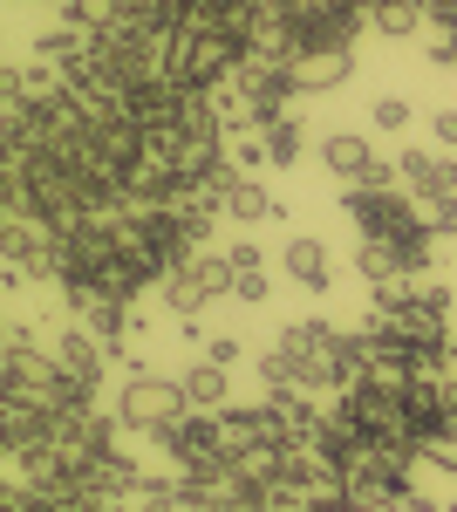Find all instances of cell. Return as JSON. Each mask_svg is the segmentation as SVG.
I'll return each mask as SVG.
<instances>
[{
  "label": "cell",
  "mask_w": 457,
  "mask_h": 512,
  "mask_svg": "<svg viewBox=\"0 0 457 512\" xmlns=\"http://www.w3.org/2000/svg\"><path fill=\"white\" fill-rule=\"evenodd\" d=\"M342 212L362 226V239L396 246L410 274H423V267H430V246H437V233H430L423 205L403 192V185H389V192H362V185H348V192H342Z\"/></svg>",
  "instance_id": "cell-1"
},
{
  "label": "cell",
  "mask_w": 457,
  "mask_h": 512,
  "mask_svg": "<svg viewBox=\"0 0 457 512\" xmlns=\"http://www.w3.org/2000/svg\"><path fill=\"white\" fill-rule=\"evenodd\" d=\"M157 451L178 465V478L185 472H239L246 437H239V424H232L226 410H185L171 431L157 437Z\"/></svg>",
  "instance_id": "cell-2"
},
{
  "label": "cell",
  "mask_w": 457,
  "mask_h": 512,
  "mask_svg": "<svg viewBox=\"0 0 457 512\" xmlns=\"http://www.w3.org/2000/svg\"><path fill=\"white\" fill-rule=\"evenodd\" d=\"M191 403H185V383H164V376H151V369H137L123 390H116V417H123V431H137V437H164L178 417H185Z\"/></svg>",
  "instance_id": "cell-3"
},
{
  "label": "cell",
  "mask_w": 457,
  "mask_h": 512,
  "mask_svg": "<svg viewBox=\"0 0 457 512\" xmlns=\"http://www.w3.org/2000/svg\"><path fill=\"white\" fill-rule=\"evenodd\" d=\"M232 274H239V267L226 260V246H219V253L205 246V253H191L185 267L164 274V308H171L178 321H198L219 294H232Z\"/></svg>",
  "instance_id": "cell-4"
},
{
  "label": "cell",
  "mask_w": 457,
  "mask_h": 512,
  "mask_svg": "<svg viewBox=\"0 0 457 512\" xmlns=\"http://www.w3.org/2000/svg\"><path fill=\"white\" fill-rule=\"evenodd\" d=\"M396 178H403V192L417 198H457V158H437V151H423V144H410L403 158H396Z\"/></svg>",
  "instance_id": "cell-5"
},
{
  "label": "cell",
  "mask_w": 457,
  "mask_h": 512,
  "mask_svg": "<svg viewBox=\"0 0 457 512\" xmlns=\"http://www.w3.org/2000/svg\"><path fill=\"white\" fill-rule=\"evenodd\" d=\"M41 444H48V410L28 403V396H0V451L21 465V458L41 451Z\"/></svg>",
  "instance_id": "cell-6"
},
{
  "label": "cell",
  "mask_w": 457,
  "mask_h": 512,
  "mask_svg": "<svg viewBox=\"0 0 457 512\" xmlns=\"http://www.w3.org/2000/svg\"><path fill=\"white\" fill-rule=\"evenodd\" d=\"M280 274L294 280L301 294H328V280H335V253H328V239H287V253H280Z\"/></svg>",
  "instance_id": "cell-7"
},
{
  "label": "cell",
  "mask_w": 457,
  "mask_h": 512,
  "mask_svg": "<svg viewBox=\"0 0 457 512\" xmlns=\"http://www.w3.org/2000/svg\"><path fill=\"white\" fill-rule=\"evenodd\" d=\"M55 362H62L69 376H82V383H103V376H110V342H103L96 328H62V335H55Z\"/></svg>",
  "instance_id": "cell-8"
},
{
  "label": "cell",
  "mask_w": 457,
  "mask_h": 512,
  "mask_svg": "<svg viewBox=\"0 0 457 512\" xmlns=\"http://www.w3.org/2000/svg\"><path fill=\"white\" fill-rule=\"evenodd\" d=\"M287 69L301 82V96H321V89H342L355 76V48H314V55H294Z\"/></svg>",
  "instance_id": "cell-9"
},
{
  "label": "cell",
  "mask_w": 457,
  "mask_h": 512,
  "mask_svg": "<svg viewBox=\"0 0 457 512\" xmlns=\"http://www.w3.org/2000/svg\"><path fill=\"white\" fill-rule=\"evenodd\" d=\"M321 164H328V178L362 185V178H369V164H376V144H369L362 130H335V137H321Z\"/></svg>",
  "instance_id": "cell-10"
},
{
  "label": "cell",
  "mask_w": 457,
  "mask_h": 512,
  "mask_svg": "<svg viewBox=\"0 0 457 512\" xmlns=\"http://www.w3.org/2000/svg\"><path fill=\"white\" fill-rule=\"evenodd\" d=\"M178 383H185V403H191V410H232V369H226V362L198 355Z\"/></svg>",
  "instance_id": "cell-11"
},
{
  "label": "cell",
  "mask_w": 457,
  "mask_h": 512,
  "mask_svg": "<svg viewBox=\"0 0 457 512\" xmlns=\"http://www.w3.org/2000/svg\"><path fill=\"white\" fill-rule=\"evenodd\" d=\"M226 219L232 226H267V219H287V205H273V192L260 178H239L226 192Z\"/></svg>",
  "instance_id": "cell-12"
},
{
  "label": "cell",
  "mask_w": 457,
  "mask_h": 512,
  "mask_svg": "<svg viewBox=\"0 0 457 512\" xmlns=\"http://www.w3.org/2000/svg\"><path fill=\"white\" fill-rule=\"evenodd\" d=\"M355 274L369 280V287H389V280H417L410 267H403V253H396V246H382V239H362V246H355Z\"/></svg>",
  "instance_id": "cell-13"
},
{
  "label": "cell",
  "mask_w": 457,
  "mask_h": 512,
  "mask_svg": "<svg viewBox=\"0 0 457 512\" xmlns=\"http://www.w3.org/2000/svg\"><path fill=\"white\" fill-rule=\"evenodd\" d=\"M423 21H430V7H423V0H376V7H369V28H376V35H389V41L417 35Z\"/></svg>",
  "instance_id": "cell-14"
},
{
  "label": "cell",
  "mask_w": 457,
  "mask_h": 512,
  "mask_svg": "<svg viewBox=\"0 0 457 512\" xmlns=\"http://www.w3.org/2000/svg\"><path fill=\"white\" fill-rule=\"evenodd\" d=\"M260 137H267V158H273V171L301 164V151H307V130H301V117H280V123H267Z\"/></svg>",
  "instance_id": "cell-15"
},
{
  "label": "cell",
  "mask_w": 457,
  "mask_h": 512,
  "mask_svg": "<svg viewBox=\"0 0 457 512\" xmlns=\"http://www.w3.org/2000/svg\"><path fill=\"white\" fill-rule=\"evenodd\" d=\"M369 123H376L382 137H396V130L410 123V96H376V103H369Z\"/></svg>",
  "instance_id": "cell-16"
},
{
  "label": "cell",
  "mask_w": 457,
  "mask_h": 512,
  "mask_svg": "<svg viewBox=\"0 0 457 512\" xmlns=\"http://www.w3.org/2000/svg\"><path fill=\"white\" fill-rule=\"evenodd\" d=\"M232 301H246V308H267V301H273L267 267H253V274H232Z\"/></svg>",
  "instance_id": "cell-17"
},
{
  "label": "cell",
  "mask_w": 457,
  "mask_h": 512,
  "mask_svg": "<svg viewBox=\"0 0 457 512\" xmlns=\"http://www.w3.org/2000/svg\"><path fill=\"white\" fill-rule=\"evenodd\" d=\"M232 164H239V171H246V178H253V171H260V164H273V158H267V137H260V130H246V137H239V144H232Z\"/></svg>",
  "instance_id": "cell-18"
},
{
  "label": "cell",
  "mask_w": 457,
  "mask_h": 512,
  "mask_svg": "<svg viewBox=\"0 0 457 512\" xmlns=\"http://www.w3.org/2000/svg\"><path fill=\"white\" fill-rule=\"evenodd\" d=\"M423 219L437 239H457V198H423Z\"/></svg>",
  "instance_id": "cell-19"
},
{
  "label": "cell",
  "mask_w": 457,
  "mask_h": 512,
  "mask_svg": "<svg viewBox=\"0 0 457 512\" xmlns=\"http://www.w3.org/2000/svg\"><path fill=\"white\" fill-rule=\"evenodd\" d=\"M226 260L239 267V274H253V267H267V253H260L253 239H226Z\"/></svg>",
  "instance_id": "cell-20"
},
{
  "label": "cell",
  "mask_w": 457,
  "mask_h": 512,
  "mask_svg": "<svg viewBox=\"0 0 457 512\" xmlns=\"http://www.w3.org/2000/svg\"><path fill=\"white\" fill-rule=\"evenodd\" d=\"M205 355H212V362H239V355H246V342H239V335H212V342H205Z\"/></svg>",
  "instance_id": "cell-21"
},
{
  "label": "cell",
  "mask_w": 457,
  "mask_h": 512,
  "mask_svg": "<svg viewBox=\"0 0 457 512\" xmlns=\"http://www.w3.org/2000/svg\"><path fill=\"white\" fill-rule=\"evenodd\" d=\"M430 130H437L444 151H457V110H430Z\"/></svg>",
  "instance_id": "cell-22"
},
{
  "label": "cell",
  "mask_w": 457,
  "mask_h": 512,
  "mask_svg": "<svg viewBox=\"0 0 457 512\" xmlns=\"http://www.w3.org/2000/svg\"><path fill=\"white\" fill-rule=\"evenodd\" d=\"M396 506H403V512H451V506H444V499H430V492H417V485H410V492H403Z\"/></svg>",
  "instance_id": "cell-23"
},
{
  "label": "cell",
  "mask_w": 457,
  "mask_h": 512,
  "mask_svg": "<svg viewBox=\"0 0 457 512\" xmlns=\"http://www.w3.org/2000/svg\"><path fill=\"white\" fill-rule=\"evenodd\" d=\"M7 349H35V321H7Z\"/></svg>",
  "instance_id": "cell-24"
},
{
  "label": "cell",
  "mask_w": 457,
  "mask_h": 512,
  "mask_svg": "<svg viewBox=\"0 0 457 512\" xmlns=\"http://www.w3.org/2000/svg\"><path fill=\"white\" fill-rule=\"evenodd\" d=\"M362 512H403V506H396V499H382V506H362Z\"/></svg>",
  "instance_id": "cell-25"
},
{
  "label": "cell",
  "mask_w": 457,
  "mask_h": 512,
  "mask_svg": "<svg viewBox=\"0 0 457 512\" xmlns=\"http://www.w3.org/2000/svg\"><path fill=\"white\" fill-rule=\"evenodd\" d=\"M21 7H41V0H21ZM55 7H62V0H55Z\"/></svg>",
  "instance_id": "cell-26"
}]
</instances>
